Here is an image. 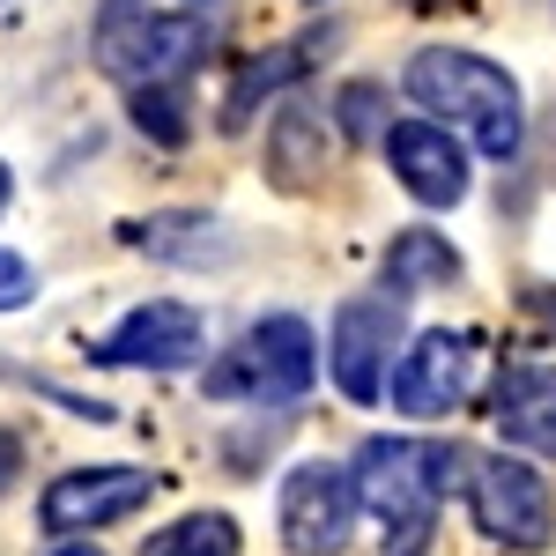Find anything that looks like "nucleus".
<instances>
[{"label": "nucleus", "mask_w": 556, "mask_h": 556, "mask_svg": "<svg viewBox=\"0 0 556 556\" xmlns=\"http://www.w3.org/2000/svg\"><path fill=\"white\" fill-rule=\"evenodd\" d=\"M401 89L424 104L430 127L445 134H468L482 156H519V141H527V104H519V83L497 67V60H482V52H460V45H424L416 60H408V75Z\"/></svg>", "instance_id": "obj_1"}, {"label": "nucleus", "mask_w": 556, "mask_h": 556, "mask_svg": "<svg viewBox=\"0 0 556 556\" xmlns=\"http://www.w3.org/2000/svg\"><path fill=\"white\" fill-rule=\"evenodd\" d=\"M460 453L453 445H416V438H371L349 468L356 513H371L386 556H424L438 534V497L460 482Z\"/></svg>", "instance_id": "obj_2"}, {"label": "nucleus", "mask_w": 556, "mask_h": 556, "mask_svg": "<svg viewBox=\"0 0 556 556\" xmlns=\"http://www.w3.org/2000/svg\"><path fill=\"white\" fill-rule=\"evenodd\" d=\"M215 30L201 15H178V8H141V0H112L97 15V67L127 89L149 83H178L208 60Z\"/></svg>", "instance_id": "obj_3"}, {"label": "nucleus", "mask_w": 556, "mask_h": 556, "mask_svg": "<svg viewBox=\"0 0 556 556\" xmlns=\"http://www.w3.org/2000/svg\"><path fill=\"white\" fill-rule=\"evenodd\" d=\"M312 379H319V342H312V327H304L298 312H275V319H260L230 356H215L201 386H208L215 401L282 408V401L312 393Z\"/></svg>", "instance_id": "obj_4"}, {"label": "nucleus", "mask_w": 556, "mask_h": 556, "mask_svg": "<svg viewBox=\"0 0 556 556\" xmlns=\"http://www.w3.org/2000/svg\"><path fill=\"white\" fill-rule=\"evenodd\" d=\"M468 505H475V527L490 534V542H505V549H542L556 534V505H549V482L513 460V453H490V460H475L468 475Z\"/></svg>", "instance_id": "obj_5"}, {"label": "nucleus", "mask_w": 556, "mask_h": 556, "mask_svg": "<svg viewBox=\"0 0 556 556\" xmlns=\"http://www.w3.org/2000/svg\"><path fill=\"white\" fill-rule=\"evenodd\" d=\"M282 549L290 556H334L356 534V490H349V468L334 460H304L282 482Z\"/></svg>", "instance_id": "obj_6"}, {"label": "nucleus", "mask_w": 556, "mask_h": 556, "mask_svg": "<svg viewBox=\"0 0 556 556\" xmlns=\"http://www.w3.org/2000/svg\"><path fill=\"white\" fill-rule=\"evenodd\" d=\"M393 342H401V312L386 298H349L334 312V342H327V371L356 408H371L386 393V364H393Z\"/></svg>", "instance_id": "obj_7"}, {"label": "nucleus", "mask_w": 556, "mask_h": 556, "mask_svg": "<svg viewBox=\"0 0 556 556\" xmlns=\"http://www.w3.org/2000/svg\"><path fill=\"white\" fill-rule=\"evenodd\" d=\"M149 490L156 482L141 468H75L38 497V519H45V534H97L112 519H134L149 505Z\"/></svg>", "instance_id": "obj_8"}, {"label": "nucleus", "mask_w": 556, "mask_h": 556, "mask_svg": "<svg viewBox=\"0 0 556 556\" xmlns=\"http://www.w3.org/2000/svg\"><path fill=\"white\" fill-rule=\"evenodd\" d=\"M201 312L193 304H172V298H156V304H134L127 319L97 342V364H141V371H186L193 356H201Z\"/></svg>", "instance_id": "obj_9"}, {"label": "nucleus", "mask_w": 556, "mask_h": 556, "mask_svg": "<svg viewBox=\"0 0 556 556\" xmlns=\"http://www.w3.org/2000/svg\"><path fill=\"white\" fill-rule=\"evenodd\" d=\"M468 379H475V342L468 334H424V342L408 349L401 364H393V408L401 416H453L460 401H468Z\"/></svg>", "instance_id": "obj_10"}, {"label": "nucleus", "mask_w": 556, "mask_h": 556, "mask_svg": "<svg viewBox=\"0 0 556 556\" xmlns=\"http://www.w3.org/2000/svg\"><path fill=\"white\" fill-rule=\"evenodd\" d=\"M386 156H393V178H401L424 208H453V201H468V149H460L445 127H430V119H401V127H386Z\"/></svg>", "instance_id": "obj_11"}, {"label": "nucleus", "mask_w": 556, "mask_h": 556, "mask_svg": "<svg viewBox=\"0 0 556 556\" xmlns=\"http://www.w3.org/2000/svg\"><path fill=\"white\" fill-rule=\"evenodd\" d=\"M497 430L527 453H556V371L549 364H513L497 379Z\"/></svg>", "instance_id": "obj_12"}, {"label": "nucleus", "mask_w": 556, "mask_h": 556, "mask_svg": "<svg viewBox=\"0 0 556 556\" xmlns=\"http://www.w3.org/2000/svg\"><path fill=\"white\" fill-rule=\"evenodd\" d=\"M460 275V253L445 245V238H430V230H401L393 238V253H386V290H438V282H453Z\"/></svg>", "instance_id": "obj_13"}, {"label": "nucleus", "mask_w": 556, "mask_h": 556, "mask_svg": "<svg viewBox=\"0 0 556 556\" xmlns=\"http://www.w3.org/2000/svg\"><path fill=\"white\" fill-rule=\"evenodd\" d=\"M141 556H238V519L230 513H186L164 534H149Z\"/></svg>", "instance_id": "obj_14"}, {"label": "nucleus", "mask_w": 556, "mask_h": 556, "mask_svg": "<svg viewBox=\"0 0 556 556\" xmlns=\"http://www.w3.org/2000/svg\"><path fill=\"white\" fill-rule=\"evenodd\" d=\"M134 127L149 134V141H164V149H178L186 141V89L178 83H149V89H134Z\"/></svg>", "instance_id": "obj_15"}, {"label": "nucleus", "mask_w": 556, "mask_h": 556, "mask_svg": "<svg viewBox=\"0 0 556 556\" xmlns=\"http://www.w3.org/2000/svg\"><path fill=\"white\" fill-rule=\"evenodd\" d=\"M298 67H304V52H267V60H253V67H245V83H238V97H230V127H245V112H253L260 89H282Z\"/></svg>", "instance_id": "obj_16"}, {"label": "nucleus", "mask_w": 556, "mask_h": 556, "mask_svg": "<svg viewBox=\"0 0 556 556\" xmlns=\"http://www.w3.org/2000/svg\"><path fill=\"white\" fill-rule=\"evenodd\" d=\"M30 290H38V275H30V260L0 253V312H15V304H30Z\"/></svg>", "instance_id": "obj_17"}, {"label": "nucleus", "mask_w": 556, "mask_h": 556, "mask_svg": "<svg viewBox=\"0 0 556 556\" xmlns=\"http://www.w3.org/2000/svg\"><path fill=\"white\" fill-rule=\"evenodd\" d=\"M342 119H349V134H379V89H349Z\"/></svg>", "instance_id": "obj_18"}, {"label": "nucleus", "mask_w": 556, "mask_h": 556, "mask_svg": "<svg viewBox=\"0 0 556 556\" xmlns=\"http://www.w3.org/2000/svg\"><path fill=\"white\" fill-rule=\"evenodd\" d=\"M15 475H23V445H15V430H0V497L15 490Z\"/></svg>", "instance_id": "obj_19"}, {"label": "nucleus", "mask_w": 556, "mask_h": 556, "mask_svg": "<svg viewBox=\"0 0 556 556\" xmlns=\"http://www.w3.org/2000/svg\"><path fill=\"white\" fill-rule=\"evenodd\" d=\"M52 556H104V549H89V542H67V549H52Z\"/></svg>", "instance_id": "obj_20"}, {"label": "nucleus", "mask_w": 556, "mask_h": 556, "mask_svg": "<svg viewBox=\"0 0 556 556\" xmlns=\"http://www.w3.org/2000/svg\"><path fill=\"white\" fill-rule=\"evenodd\" d=\"M8 193H15V178H8V164H0V215H8Z\"/></svg>", "instance_id": "obj_21"}]
</instances>
